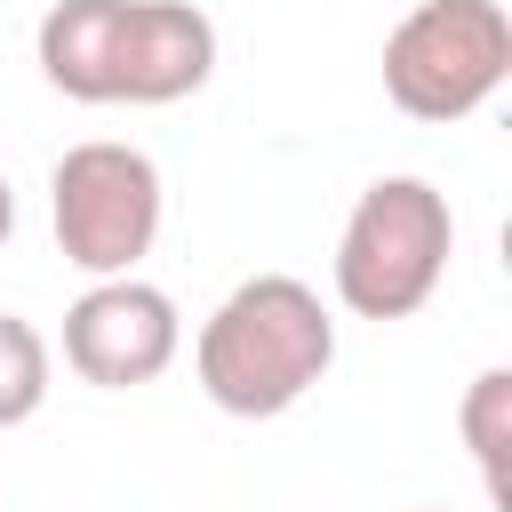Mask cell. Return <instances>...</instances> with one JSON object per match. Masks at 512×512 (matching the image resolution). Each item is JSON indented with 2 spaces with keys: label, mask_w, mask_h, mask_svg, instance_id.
I'll return each mask as SVG.
<instances>
[{
  "label": "cell",
  "mask_w": 512,
  "mask_h": 512,
  "mask_svg": "<svg viewBox=\"0 0 512 512\" xmlns=\"http://www.w3.org/2000/svg\"><path fill=\"white\" fill-rule=\"evenodd\" d=\"M192 368H200V392L224 408V416H288L328 368H336V320L320 304L312 280L296 272H256L240 280L208 320H200V344H192Z\"/></svg>",
  "instance_id": "obj_1"
},
{
  "label": "cell",
  "mask_w": 512,
  "mask_h": 512,
  "mask_svg": "<svg viewBox=\"0 0 512 512\" xmlns=\"http://www.w3.org/2000/svg\"><path fill=\"white\" fill-rule=\"evenodd\" d=\"M456 256L448 192L424 176H376L336 232V304L352 320H408L432 304Z\"/></svg>",
  "instance_id": "obj_2"
},
{
  "label": "cell",
  "mask_w": 512,
  "mask_h": 512,
  "mask_svg": "<svg viewBox=\"0 0 512 512\" xmlns=\"http://www.w3.org/2000/svg\"><path fill=\"white\" fill-rule=\"evenodd\" d=\"M512 80V16L504 0H416L384 32V96L424 120H472Z\"/></svg>",
  "instance_id": "obj_3"
},
{
  "label": "cell",
  "mask_w": 512,
  "mask_h": 512,
  "mask_svg": "<svg viewBox=\"0 0 512 512\" xmlns=\"http://www.w3.org/2000/svg\"><path fill=\"white\" fill-rule=\"evenodd\" d=\"M160 168L152 152L136 144H112V136H88L56 160L48 176V224H56V248L72 272L88 280H112V272H136L160 240Z\"/></svg>",
  "instance_id": "obj_4"
},
{
  "label": "cell",
  "mask_w": 512,
  "mask_h": 512,
  "mask_svg": "<svg viewBox=\"0 0 512 512\" xmlns=\"http://www.w3.org/2000/svg\"><path fill=\"white\" fill-rule=\"evenodd\" d=\"M176 344H184L176 296L136 280V272L88 280V296H72V312H64V360H72L80 384H104V392L168 376Z\"/></svg>",
  "instance_id": "obj_5"
},
{
  "label": "cell",
  "mask_w": 512,
  "mask_h": 512,
  "mask_svg": "<svg viewBox=\"0 0 512 512\" xmlns=\"http://www.w3.org/2000/svg\"><path fill=\"white\" fill-rule=\"evenodd\" d=\"M208 72H216V24L192 0H128L112 104H176L208 88Z\"/></svg>",
  "instance_id": "obj_6"
},
{
  "label": "cell",
  "mask_w": 512,
  "mask_h": 512,
  "mask_svg": "<svg viewBox=\"0 0 512 512\" xmlns=\"http://www.w3.org/2000/svg\"><path fill=\"white\" fill-rule=\"evenodd\" d=\"M120 24H128V0H56L32 32V56H40V80L72 104H112V80H120Z\"/></svg>",
  "instance_id": "obj_7"
},
{
  "label": "cell",
  "mask_w": 512,
  "mask_h": 512,
  "mask_svg": "<svg viewBox=\"0 0 512 512\" xmlns=\"http://www.w3.org/2000/svg\"><path fill=\"white\" fill-rule=\"evenodd\" d=\"M456 424H464V448H472V464H480V480H488V504H504V448H512V368H480V376H472V392H464V408H456Z\"/></svg>",
  "instance_id": "obj_8"
},
{
  "label": "cell",
  "mask_w": 512,
  "mask_h": 512,
  "mask_svg": "<svg viewBox=\"0 0 512 512\" xmlns=\"http://www.w3.org/2000/svg\"><path fill=\"white\" fill-rule=\"evenodd\" d=\"M48 368H56V360H48V336H40L24 312H0V432L40 416Z\"/></svg>",
  "instance_id": "obj_9"
},
{
  "label": "cell",
  "mask_w": 512,
  "mask_h": 512,
  "mask_svg": "<svg viewBox=\"0 0 512 512\" xmlns=\"http://www.w3.org/2000/svg\"><path fill=\"white\" fill-rule=\"evenodd\" d=\"M8 232H16V192H8V176H0V248H8Z\"/></svg>",
  "instance_id": "obj_10"
}]
</instances>
